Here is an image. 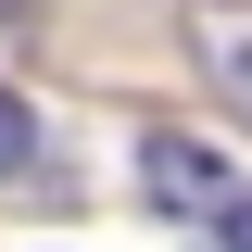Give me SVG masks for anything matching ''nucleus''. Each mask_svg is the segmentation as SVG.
Masks as SVG:
<instances>
[{"instance_id": "nucleus-1", "label": "nucleus", "mask_w": 252, "mask_h": 252, "mask_svg": "<svg viewBox=\"0 0 252 252\" xmlns=\"http://www.w3.org/2000/svg\"><path fill=\"white\" fill-rule=\"evenodd\" d=\"M139 189H152L164 215H227V202H240L227 152H215V139H189V126H152V139H139Z\"/></svg>"}, {"instance_id": "nucleus-2", "label": "nucleus", "mask_w": 252, "mask_h": 252, "mask_svg": "<svg viewBox=\"0 0 252 252\" xmlns=\"http://www.w3.org/2000/svg\"><path fill=\"white\" fill-rule=\"evenodd\" d=\"M189 38H202V63H215L227 114L252 126V0H189Z\"/></svg>"}, {"instance_id": "nucleus-3", "label": "nucleus", "mask_w": 252, "mask_h": 252, "mask_svg": "<svg viewBox=\"0 0 252 252\" xmlns=\"http://www.w3.org/2000/svg\"><path fill=\"white\" fill-rule=\"evenodd\" d=\"M26 152H38V114H26L13 89H0V177H26Z\"/></svg>"}, {"instance_id": "nucleus-4", "label": "nucleus", "mask_w": 252, "mask_h": 252, "mask_svg": "<svg viewBox=\"0 0 252 252\" xmlns=\"http://www.w3.org/2000/svg\"><path fill=\"white\" fill-rule=\"evenodd\" d=\"M215 240H227V252H252V189H240V202L215 215Z\"/></svg>"}, {"instance_id": "nucleus-5", "label": "nucleus", "mask_w": 252, "mask_h": 252, "mask_svg": "<svg viewBox=\"0 0 252 252\" xmlns=\"http://www.w3.org/2000/svg\"><path fill=\"white\" fill-rule=\"evenodd\" d=\"M13 13H26V0H0V26H13Z\"/></svg>"}]
</instances>
